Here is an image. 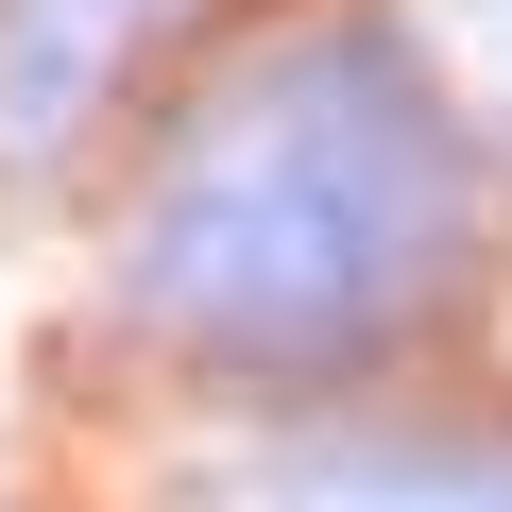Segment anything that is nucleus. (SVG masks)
I'll return each mask as SVG.
<instances>
[{"label": "nucleus", "mask_w": 512, "mask_h": 512, "mask_svg": "<svg viewBox=\"0 0 512 512\" xmlns=\"http://www.w3.org/2000/svg\"><path fill=\"white\" fill-rule=\"evenodd\" d=\"M461 256H478V154L444 86L393 18H342L188 103L120 291L222 376H342L461 291Z\"/></svg>", "instance_id": "nucleus-1"}, {"label": "nucleus", "mask_w": 512, "mask_h": 512, "mask_svg": "<svg viewBox=\"0 0 512 512\" xmlns=\"http://www.w3.org/2000/svg\"><path fill=\"white\" fill-rule=\"evenodd\" d=\"M205 512H512V427H308L222 461Z\"/></svg>", "instance_id": "nucleus-2"}, {"label": "nucleus", "mask_w": 512, "mask_h": 512, "mask_svg": "<svg viewBox=\"0 0 512 512\" xmlns=\"http://www.w3.org/2000/svg\"><path fill=\"white\" fill-rule=\"evenodd\" d=\"M188 0H0V171H52Z\"/></svg>", "instance_id": "nucleus-3"}]
</instances>
